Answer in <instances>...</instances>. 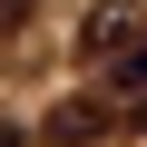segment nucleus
I'll return each mask as SVG.
<instances>
[{
    "label": "nucleus",
    "instance_id": "f03ea898",
    "mask_svg": "<svg viewBox=\"0 0 147 147\" xmlns=\"http://www.w3.org/2000/svg\"><path fill=\"white\" fill-rule=\"evenodd\" d=\"M20 20H30V0H0V30H20Z\"/></svg>",
    "mask_w": 147,
    "mask_h": 147
},
{
    "label": "nucleus",
    "instance_id": "f257e3e1",
    "mask_svg": "<svg viewBox=\"0 0 147 147\" xmlns=\"http://www.w3.org/2000/svg\"><path fill=\"white\" fill-rule=\"evenodd\" d=\"M79 49H88L98 69L137 59V49H147V0H98V10H88V30H79Z\"/></svg>",
    "mask_w": 147,
    "mask_h": 147
},
{
    "label": "nucleus",
    "instance_id": "20e7f679",
    "mask_svg": "<svg viewBox=\"0 0 147 147\" xmlns=\"http://www.w3.org/2000/svg\"><path fill=\"white\" fill-rule=\"evenodd\" d=\"M137 127H147V98H137Z\"/></svg>",
    "mask_w": 147,
    "mask_h": 147
},
{
    "label": "nucleus",
    "instance_id": "7ed1b4c3",
    "mask_svg": "<svg viewBox=\"0 0 147 147\" xmlns=\"http://www.w3.org/2000/svg\"><path fill=\"white\" fill-rule=\"evenodd\" d=\"M0 147H30V137H20V127H0Z\"/></svg>",
    "mask_w": 147,
    "mask_h": 147
}]
</instances>
